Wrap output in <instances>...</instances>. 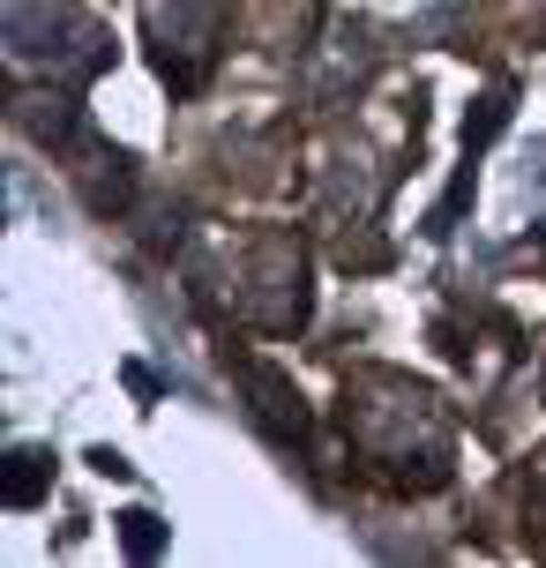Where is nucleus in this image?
<instances>
[{
	"label": "nucleus",
	"instance_id": "obj_1",
	"mask_svg": "<svg viewBox=\"0 0 546 568\" xmlns=\"http://www.w3.org/2000/svg\"><path fill=\"white\" fill-rule=\"evenodd\" d=\"M247 389L262 397V419L277 426V434H292V442L307 434V404H300V389H292L277 367H247Z\"/></svg>",
	"mask_w": 546,
	"mask_h": 568
},
{
	"label": "nucleus",
	"instance_id": "obj_2",
	"mask_svg": "<svg viewBox=\"0 0 546 568\" xmlns=\"http://www.w3.org/2000/svg\"><path fill=\"white\" fill-rule=\"evenodd\" d=\"M46 479H53V456L46 449H16L8 456V479H0V501H8V509H30V501L46 494Z\"/></svg>",
	"mask_w": 546,
	"mask_h": 568
},
{
	"label": "nucleus",
	"instance_id": "obj_3",
	"mask_svg": "<svg viewBox=\"0 0 546 568\" xmlns=\"http://www.w3.org/2000/svg\"><path fill=\"white\" fill-rule=\"evenodd\" d=\"M509 113H517V98H509V90H487V98H472V113H464V150L479 158V150H487V142L509 128Z\"/></svg>",
	"mask_w": 546,
	"mask_h": 568
},
{
	"label": "nucleus",
	"instance_id": "obj_4",
	"mask_svg": "<svg viewBox=\"0 0 546 568\" xmlns=\"http://www.w3.org/2000/svg\"><path fill=\"white\" fill-rule=\"evenodd\" d=\"M120 546H128V561H150V554L165 546V524H158L150 509H128L120 516Z\"/></svg>",
	"mask_w": 546,
	"mask_h": 568
},
{
	"label": "nucleus",
	"instance_id": "obj_5",
	"mask_svg": "<svg viewBox=\"0 0 546 568\" xmlns=\"http://www.w3.org/2000/svg\"><path fill=\"white\" fill-rule=\"evenodd\" d=\"M464 202H472V150H464V172H457V187H449V195H442V210L427 217V240H449V232H457Z\"/></svg>",
	"mask_w": 546,
	"mask_h": 568
},
{
	"label": "nucleus",
	"instance_id": "obj_6",
	"mask_svg": "<svg viewBox=\"0 0 546 568\" xmlns=\"http://www.w3.org/2000/svg\"><path fill=\"white\" fill-rule=\"evenodd\" d=\"M382 262H390L382 240H345V270H382Z\"/></svg>",
	"mask_w": 546,
	"mask_h": 568
},
{
	"label": "nucleus",
	"instance_id": "obj_7",
	"mask_svg": "<svg viewBox=\"0 0 546 568\" xmlns=\"http://www.w3.org/2000/svg\"><path fill=\"white\" fill-rule=\"evenodd\" d=\"M90 471H105V479H128L135 464H128V456H120V449H90Z\"/></svg>",
	"mask_w": 546,
	"mask_h": 568
}]
</instances>
